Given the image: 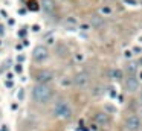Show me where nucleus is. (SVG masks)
<instances>
[{"label":"nucleus","mask_w":142,"mask_h":131,"mask_svg":"<svg viewBox=\"0 0 142 131\" xmlns=\"http://www.w3.org/2000/svg\"><path fill=\"white\" fill-rule=\"evenodd\" d=\"M31 95L34 102H37L38 105H46L54 98V89L49 84H35L32 87Z\"/></svg>","instance_id":"1"},{"label":"nucleus","mask_w":142,"mask_h":131,"mask_svg":"<svg viewBox=\"0 0 142 131\" xmlns=\"http://www.w3.org/2000/svg\"><path fill=\"white\" fill-rule=\"evenodd\" d=\"M52 114H54L57 119H60V121H70L72 116H73V110H72L70 104H69L66 99H58V101L54 104Z\"/></svg>","instance_id":"2"},{"label":"nucleus","mask_w":142,"mask_h":131,"mask_svg":"<svg viewBox=\"0 0 142 131\" xmlns=\"http://www.w3.org/2000/svg\"><path fill=\"white\" fill-rule=\"evenodd\" d=\"M122 85H124L125 93L133 95V93L139 92V89H141V79L136 75H125V78L122 79Z\"/></svg>","instance_id":"3"},{"label":"nucleus","mask_w":142,"mask_h":131,"mask_svg":"<svg viewBox=\"0 0 142 131\" xmlns=\"http://www.w3.org/2000/svg\"><path fill=\"white\" fill-rule=\"evenodd\" d=\"M49 58V49L44 44H37L32 50V60L35 63H44Z\"/></svg>","instance_id":"4"},{"label":"nucleus","mask_w":142,"mask_h":131,"mask_svg":"<svg viewBox=\"0 0 142 131\" xmlns=\"http://www.w3.org/2000/svg\"><path fill=\"white\" fill-rule=\"evenodd\" d=\"M142 127V121L139 116L130 114L124 119V130L125 131H139Z\"/></svg>","instance_id":"5"},{"label":"nucleus","mask_w":142,"mask_h":131,"mask_svg":"<svg viewBox=\"0 0 142 131\" xmlns=\"http://www.w3.org/2000/svg\"><path fill=\"white\" fill-rule=\"evenodd\" d=\"M90 84V75L87 72H78L72 78V85L76 89H86Z\"/></svg>","instance_id":"6"},{"label":"nucleus","mask_w":142,"mask_h":131,"mask_svg":"<svg viewBox=\"0 0 142 131\" xmlns=\"http://www.w3.org/2000/svg\"><path fill=\"white\" fill-rule=\"evenodd\" d=\"M34 79H35V84H50L54 79V73L47 69H43L34 75Z\"/></svg>","instance_id":"7"},{"label":"nucleus","mask_w":142,"mask_h":131,"mask_svg":"<svg viewBox=\"0 0 142 131\" xmlns=\"http://www.w3.org/2000/svg\"><path fill=\"white\" fill-rule=\"evenodd\" d=\"M93 122L98 125V127H107L110 124V114L107 111H96L93 114Z\"/></svg>","instance_id":"8"},{"label":"nucleus","mask_w":142,"mask_h":131,"mask_svg":"<svg viewBox=\"0 0 142 131\" xmlns=\"http://www.w3.org/2000/svg\"><path fill=\"white\" fill-rule=\"evenodd\" d=\"M40 8L43 9L44 14H54L57 11V3L55 0H40Z\"/></svg>","instance_id":"9"},{"label":"nucleus","mask_w":142,"mask_h":131,"mask_svg":"<svg viewBox=\"0 0 142 131\" xmlns=\"http://www.w3.org/2000/svg\"><path fill=\"white\" fill-rule=\"evenodd\" d=\"M63 24H64V27H66L67 31H75V29H78L80 21H78V18H76L75 15H69V17L64 18Z\"/></svg>","instance_id":"10"},{"label":"nucleus","mask_w":142,"mask_h":131,"mask_svg":"<svg viewBox=\"0 0 142 131\" xmlns=\"http://www.w3.org/2000/svg\"><path fill=\"white\" fill-rule=\"evenodd\" d=\"M89 23L92 24V29H102L104 24H106V20L102 15L96 14V15H92V18L89 20Z\"/></svg>","instance_id":"11"},{"label":"nucleus","mask_w":142,"mask_h":131,"mask_svg":"<svg viewBox=\"0 0 142 131\" xmlns=\"http://www.w3.org/2000/svg\"><path fill=\"white\" fill-rule=\"evenodd\" d=\"M138 70H139V64H138V61H135V60H128V63L125 64V69H124L125 75H136Z\"/></svg>","instance_id":"12"},{"label":"nucleus","mask_w":142,"mask_h":131,"mask_svg":"<svg viewBox=\"0 0 142 131\" xmlns=\"http://www.w3.org/2000/svg\"><path fill=\"white\" fill-rule=\"evenodd\" d=\"M109 76H110L112 81L119 82V81H122L125 78V72H124V69H112L110 73H109Z\"/></svg>","instance_id":"13"},{"label":"nucleus","mask_w":142,"mask_h":131,"mask_svg":"<svg viewBox=\"0 0 142 131\" xmlns=\"http://www.w3.org/2000/svg\"><path fill=\"white\" fill-rule=\"evenodd\" d=\"M113 12H115V9H113L110 5H102V6H99V8H98V14H99V15H102L104 18H106V17H112V15H113Z\"/></svg>","instance_id":"14"},{"label":"nucleus","mask_w":142,"mask_h":131,"mask_svg":"<svg viewBox=\"0 0 142 131\" xmlns=\"http://www.w3.org/2000/svg\"><path fill=\"white\" fill-rule=\"evenodd\" d=\"M102 93H104V87H102V85H99V84H98V85H95V87L92 89V95H93V96H101Z\"/></svg>","instance_id":"15"},{"label":"nucleus","mask_w":142,"mask_h":131,"mask_svg":"<svg viewBox=\"0 0 142 131\" xmlns=\"http://www.w3.org/2000/svg\"><path fill=\"white\" fill-rule=\"evenodd\" d=\"M78 29L81 31V32H89V31H92V24L87 21V23H80L78 24Z\"/></svg>","instance_id":"16"},{"label":"nucleus","mask_w":142,"mask_h":131,"mask_svg":"<svg viewBox=\"0 0 142 131\" xmlns=\"http://www.w3.org/2000/svg\"><path fill=\"white\" fill-rule=\"evenodd\" d=\"M60 85H63V87H69V85H72V78L64 76L63 79H60Z\"/></svg>","instance_id":"17"},{"label":"nucleus","mask_w":142,"mask_h":131,"mask_svg":"<svg viewBox=\"0 0 142 131\" xmlns=\"http://www.w3.org/2000/svg\"><path fill=\"white\" fill-rule=\"evenodd\" d=\"M104 111H107L109 114L116 113V107H113V105H110V104H106V105H104Z\"/></svg>","instance_id":"18"},{"label":"nucleus","mask_w":142,"mask_h":131,"mask_svg":"<svg viewBox=\"0 0 142 131\" xmlns=\"http://www.w3.org/2000/svg\"><path fill=\"white\" fill-rule=\"evenodd\" d=\"M133 55H135L133 50H125V52H124V58H125V60H132Z\"/></svg>","instance_id":"19"},{"label":"nucleus","mask_w":142,"mask_h":131,"mask_svg":"<svg viewBox=\"0 0 142 131\" xmlns=\"http://www.w3.org/2000/svg\"><path fill=\"white\" fill-rule=\"evenodd\" d=\"M125 5H130V6H138L139 5V2L138 0H122Z\"/></svg>","instance_id":"20"},{"label":"nucleus","mask_w":142,"mask_h":131,"mask_svg":"<svg viewBox=\"0 0 142 131\" xmlns=\"http://www.w3.org/2000/svg\"><path fill=\"white\" fill-rule=\"evenodd\" d=\"M38 8H40V3H38V2H35V0H32V2H31L29 9H32V11H34V9H38Z\"/></svg>","instance_id":"21"},{"label":"nucleus","mask_w":142,"mask_h":131,"mask_svg":"<svg viewBox=\"0 0 142 131\" xmlns=\"http://www.w3.org/2000/svg\"><path fill=\"white\" fill-rule=\"evenodd\" d=\"M132 50H133L135 55H142V47H133Z\"/></svg>","instance_id":"22"},{"label":"nucleus","mask_w":142,"mask_h":131,"mask_svg":"<svg viewBox=\"0 0 142 131\" xmlns=\"http://www.w3.org/2000/svg\"><path fill=\"white\" fill-rule=\"evenodd\" d=\"M17 98H18V101H23V98H24V92L20 89L18 90V93H17Z\"/></svg>","instance_id":"23"},{"label":"nucleus","mask_w":142,"mask_h":131,"mask_svg":"<svg viewBox=\"0 0 142 131\" xmlns=\"http://www.w3.org/2000/svg\"><path fill=\"white\" fill-rule=\"evenodd\" d=\"M109 95H110L112 98H116V96H118V92H115V89H113V87H110V92H109Z\"/></svg>","instance_id":"24"},{"label":"nucleus","mask_w":142,"mask_h":131,"mask_svg":"<svg viewBox=\"0 0 142 131\" xmlns=\"http://www.w3.org/2000/svg\"><path fill=\"white\" fill-rule=\"evenodd\" d=\"M5 85H6L8 89H11V87H14V81H11V79H8V81L5 82Z\"/></svg>","instance_id":"25"},{"label":"nucleus","mask_w":142,"mask_h":131,"mask_svg":"<svg viewBox=\"0 0 142 131\" xmlns=\"http://www.w3.org/2000/svg\"><path fill=\"white\" fill-rule=\"evenodd\" d=\"M40 29H41L40 24H34V26H32V31H34V32H40Z\"/></svg>","instance_id":"26"},{"label":"nucleus","mask_w":142,"mask_h":131,"mask_svg":"<svg viewBox=\"0 0 142 131\" xmlns=\"http://www.w3.org/2000/svg\"><path fill=\"white\" fill-rule=\"evenodd\" d=\"M21 70H23V67H21V64H15V72H17V73H20Z\"/></svg>","instance_id":"27"},{"label":"nucleus","mask_w":142,"mask_h":131,"mask_svg":"<svg viewBox=\"0 0 142 131\" xmlns=\"http://www.w3.org/2000/svg\"><path fill=\"white\" fill-rule=\"evenodd\" d=\"M18 35H20V37H24V35H26V29H24V31H20Z\"/></svg>","instance_id":"28"},{"label":"nucleus","mask_w":142,"mask_h":131,"mask_svg":"<svg viewBox=\"0 0 142 131\" xmlns=\"http://www.w3.org/2000/svg\"><path fill=\"white\" fill-rule=\"evenodd\" d=\"M6 78H8V79H12V78H14V73H8Z\"/></svg>","instance_id":"29"},{"label":"nucleus","mask_w":142,"mask_h":131,"mask_svg":"<svg viewBox=\"0 0 142 131\" xmlns=\"http://www.w3.org/2000/svg\"><path fill=\"white\" fill-rule=\"evenodd\" d=\"M139 79L142 81V70H141V73H139Z\"/></svg>","instance_id":"30"},{"label":"nucleus","mask_w":142,"mask_h":131,"mask_svg":"<svg viewBox=\"0 0 142 131\" xmlns=\"http://www.w3.org/2000/svg\"><path fill=\"white\" fill-rule=\"evenodd\" d=\"M60 2H66V0H60Z\"/></svg>","instance_id":"31"},{"label":"nucleus","mask_w":142,"mask_h":131,"mask_svg":"<svg viewBox=\"0 0 142 131\" xmlns=\"http://www.w3.org/2000/svg\"><path fill=\"white\" fill-rule=\"evenodd\" d=\"M141 102H142V99H141Z\"/></svg>","instance_id":"32"}]
</instances>
